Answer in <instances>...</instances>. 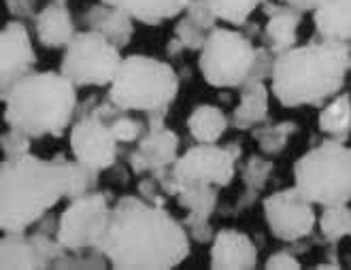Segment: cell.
Segmentation results:
<instances>
[{
	"label": "cell",
	"mask_w": 351,
	"mask_h": 270,
	"mask_svg": "<svg viewBox=\"0 0 351 270\" xmlns=\"http://www.w3.org/2000/svg\"><path fill=\"white\" fill-rule=\"evenodd\" d=\"M268 115V92L264 83H250L243 88V96L239 107L232 113V123L239 130H250L254 126H262Z\"/></svg>",
	"instance_id": "22"
},
{
	"label": "cell",
	"mask_w": 351,
	"mask_h": 270,
	"mask_svg": "<svg viewBox=\"0 0 351 270\" xmlns=\"http://www.w3.org/2000/svg\"><path fill=\"white\" fill-rule=\"evenodd\" d=\"M264 215L271 225V232L287 243L311 234L315 225L313 202L304 198L298 188L268 196L264 200Z\"/></svg>",
	"instance_id": "12"
},
{
	"label": "cell",
	"mask_w": 351,
	"mask_h": 270,
	"mask_svg": "<svg viewBox=\"0 0 351 270\" xmlns=\"http://www.w3.org/2000/svg\"><path fill=\"white\" fill-rule=\"evenodd\" d=\"M319 230L330 243H337L343 236H351V209L347 204L326 206L319 217Z\"/></svg>",
	"instance_id": "26"
},
{
	"label": "cell",
	"mask_w": 351,
	"mask_h": 270,
	"mask_svg": "<svg viewBox=\"0 0 351 270\" xmlns=\"http://www.w3.org/2000/svg\"><path fill=\"white\" fill-rule=\"evenodd\" d=\"M36 36L45 47H62L69 45L75 36L73 17L64 5L51 3L40 11L34 19Z\"/></svg>",
	"instance_id": "19"
},
{
	"label": "cell",
	"mask_w": 351,
	"mask_h": 270,
	"mask_svg": "<svg viewBox=\"0 0 351 270\" xmlns=\"http://www.w3.org/2000/svg\"><path fill=\"white\" fill-rule=\"evenodd\" d=\"M262 3L264 0H209L215 15L234 26H245L247 17H250L254 9Z\"/></svg>",
	"instance_id": "27"
},
{
	"label": "cell",
	"mask_w": 351,
	"mask_h": 270,
	"mask_svg": "<svg viewBox=\"0 0 351 270\" xmlns=\"http://www.w3.org/2000/svg\"><path fill=\"white\" fill-rule=\"evenodd\" d=\"M319 130L341 140L351 132V96L341 94L319 113Z\"/></svg>",
	"instance_id": "25"
},
{
	"label": "cell",
	"mask_w": 351,
	"mask_h": 270,
	"mask_svg": "<svg viewBox=\"0 0 351 270\" xmlns=\"http://www.w3.org/2000/svg\"><path fill=\"white\" fill-rule=\"evenodd\" d=\"M111 219L109 202L102 194L88 192L73 198L58 223V241L66 251L100 249Z\"/></svg>",
	"instance_id": "10"
},
{
	"label": "cell",
	"mask_w": 351,
	"mask_h": 270,
	"mask_svg": "<svg viewBox=\"0 0 351 270\" xmlns=\"http://www.w3.org/2000/svg\"><path fill=\"white\" fill-rule=\"evenodd\" d=\"M84 19L88 22L90 30L107 36L113 45H117L119 49L126 47L132 38V32H134V26H132V15L128 11H123L119 7H113V5H96L92 7Z\"/></svg>",
	"instance_id": "18"
},
{
	"label": "cell",
	"mask_w": 351,
	"mask_h": 270,
	"mask_svg": "<svg viewBox=\"0 0 351 270\" xmlns=\"http://www.w3.org/2000/svg\"><path fill=\"white\" fill-rule=\"evenodd\" d=\"M351 71V43L322 38L279 53L273 62V92L283 107H319L339 94Z\"/></svg>",
	"instance_id": "3"
},
{
	"label": "cell",
	"mask_w": 351,
	"mask_h": 270,
	"mask_svg": "<svg viewBox=\"0 0 351 270\" xmlns=\"http://www.w3.org/2000/svg\"><path fill=\"white\" fill-rule=\"evenodd\" d=\"M102 3L128 11L134 19L149 26L162 24L164 19L175 17L188 7V0H102Z\"/></svg>",
	"instance_id": "21"
},
{
	"label": "cell",
	"mask_w": 351,
	"mask_h": 270,
	"mask_svg": "<svg viewBox=\"0 0 351 270\" xmlns=\"http://www.w3.org/2000/svg\"><path fill=\"white\" fill-rule=\"evenodd\" d=\"M177 198L183 209L190 211L192 219H209L217 206V192L211 183L188 181L177 188Z\"/></svg>",
	"instance_id": "23"
},
{
	"label": "cell",
	"mask_w": 351,
	"mask_h": 270,
	"mask_svg": "<svg viewBox=\"0 0 351 270\" xmlns=\"http://www.w3.org/2000/svg\"><path fill=\"white\" fill-rule=\"evenodd\" d=\"M256 245L252 238L237 230H221L213 238L211 249V268L215 270H241L256 266Z\"/></svg>",
	"instance_id": "16"
},
{
	"label": "cell",
	"mask_w": 351,
	"mask_h": 270,
	"mask_svg": "<svg viewBox=\"0 0 351 270\" xmlns=\"http://www.w3.org/2000/svg\"><path fill=\"white\" fill-rule=\"evenodd\" d=\"M9 128L28 136H60L77 111L75 83L56 73H28L3 96Z\"/></svg>",
	"instance_id": "4"
},
{
	"label": "cell",
	"mask_w": 351,
	"mask_h": 270,
	"mask_svg": "<svg viewBox=\"0 0 351 270\" xmlns=\"http://www.w3.org/2000/svg\"><path fill=\"white\" fill-rule=\"evenodd\" d=\"M317 268H339V264H319Z\"/></svg>",
	"instance_id": "36"
},
{
	"label": "cell",
	"mask_w": 351,
	"mask_h": 270,
	"mask_svg": "<svg viewBox=\"0 0 351 270\" xmlns=\"http://www.w3.org/2000/svg\"><path fill=\"white\" fill-rule=\"evenodd\" d=\"M5 5L11 15L15 17H30L34 11V0H5Z\"/></svg>",
	"instance_id": "34"
},
{
	"label": "cell",
	"mask_w": 351,
	"mask_h": 270,
	"mask_svg": "<svg viewBox=\"0 0 351 270\" xmlns=\"http://www.w3.org/2000/svg\"><path fill=\"white\" fill-rule=\"evenodd\" d=\"M264 11L268 13V24L264 28V40L266 47L275 56L292 49L298 38V26L302 19V11L290 7V5H273L264 0Z\"/></svg>",
	"instance_id": "17"
},
{
	"label": "cell",
	"mask_w": 351,
	"mask_h": 270,
	"mask_svg": "<svg viewBox=\"0 0 351 270\" xmlns=\"http://www.w3.org/2000/svg\"><path fill=\"white\" fill-rule=\"evenodd\" d=\"M185 15H188L192 22H196L198 26L213 30L215 28V19H219L215 15V11L211 9L209 0H188V7H185Z\"/></svg>",
	"instance_id": "31"
},
{
	"label": "cell",
	"mask_w": 351,
	"mask_h": 270,
	"mask_svg": "<svg viewBox=\"0 0 351 270\" xmlns=\"http://www.w3.org/2000/svg\"><path fill=\"white\" fill-rule=\"evenodd\" d=\"M30 149V136L22 130L11 128L7 134H3V154L7 160H19L28 156Z\"/></svg>",
	"instance_id": "30"
},
{
	"label": "cell",
	"mask_w": 351,
	"mask_h": 270,
	"mask_svg": "<svg viewBox=\"0 0 351 270\" xmlns=\"http://www.w3.org/2000/svg\"><path fill=\"white\" fill-rule=\"evenodd\" d=\"M271 171H273V164L262 160V158H258V156L247 162L245 171H243V181L247 185V192L256 194L258 190H262L266 179H268V175H271Z\"/></svg>",
	"instance_id": "29"
},
{
	"label": "cell",
	"mask_w": 351,
	"mask_h": 270,
	"mask_svg": "<svg viewBox=\"0 0 351 270\" xmlns=\"http://www.w3.org/2000/svg\"><path fill=\"white\" fill-rule=\"evenodd\" d=\"M296 188L311 202L335 206L351 202V147L337 138L306 151L294 166Z\"/></svg>",
	"instance_id": "7"
},
{
	"label": "cell",
	"mask_w": 351,
	"mask_h": 270,
	"mask_svg": "<svg viewBox=\"0 0 351 270\" xmlns=\"http://www.w3.org/2000/svg\"><path fill=\"white\" fill-rule=\"evenodd\" d=\"M188 223H190L192 236H194L198 243H209V238H211V225H209V219H192V217H188Z\"/></svg>",
	"instance_id": "33"
},
{
	"label": "cell",
	"mask_w": 351,
	"mask_h": 270,
	"mask_svg": "<svg viewBox=\"0 0 351 270\" xmlns=\"http://www.w3.org/2000/svg\"><path fill=\"white\" fill-rule=\"evenodd\" d=\"M179 92L173 66L147 56H128L111 81L109 102L121 111H143L149 117L164 115Z\"/></svg>",
	"instance_id": "6"
},
{
	"label": "cell",
	"mask_w": 351,
	"mask_h": 270,
	"mask_svg": "<svg viewBox=\"0 0 351 270\" xmlns=\"http://www.w3.org/2000/svg\"><path fill=\"white\" fill-rule=\"evenodd\" d=\"M271 49H256L252 38L234 30L213 28L200 49V73L215 88H239L264 81L273 73Z\"/></svg>",
	"instance_id": "5"
},
{
	"label": "cell",
	"mask_w": 351,
	"mask_h": 270,
	"mask_svg": "<svg viewBox=\"0 0 351 270\" xmlns=\"http://www.w3.org/2000/svg\"><path fill=\"white\" fill-rule=\"evenodd\" d=\"M315 28L322 38L351 43V0H326L315 11Z\"/></svg>",
	"instance_id": "20"
},
{
	"label": "cell",
	"mask_w": 351,
	"mask_h": 270,
	"mask_svg": "<svg viewBox=\"0 0 351 270\" xmlns=\"http://www.w3.org/2000/svg\"><path fill=\"white\" fill-rule=\"evenodd\" d=\"M179 136L164 128L162 123H154L149 132L138 140L136 151L130 156L134 173H162L177 162Z\"/></svg>",
	"instance_id": "15"
},
{
	"label": "cell",
	"mask_w": 351,
	"mask_h": 270,
	"mask_svg": "<svg viewBox=\"0 0 351 270\" xmlns=\"http://www.w3.org/2000/svg\"><path fill=\"white\" fill-rule=\"evenodd\" d=\"M188 128L198 143H217L228 128V119L221 109L213 105H200L188 117Z\"/></svg>",
	"instance_id": "24"
},
{
	"label": "cell",
	"mask_w": 351,
	"mask_h": 270,
	"mask_svg": "<svg viewBox=\"0 0 351 270\" xmlns=\"http://www.w3.org/2000/svg\"><path fill=\"white\" fill-rule=\"evenodd\" d=\"M0 173V225L7 232H24L62 198L84 196L98 181V171L79 160H38L30 154L5 160Z\"/></svg>",
	"instance_id": "1"
},
{
	"label": "cell",
	"mask_w": 351,
	"mask_h": 270,
	"mask_svg": "<svg viewBox=\"0 0 351 270\" xmlns=\"http://www.w3.org/2000/svg\"><path fill=\"white\" fill-rule=\"evenodd\" d=\"M51 3H58V5H64V3H69V0H51Z\"/></svg>",
	"instance_id": "37"
},
{
	"label": "cell",
	"mask_w": 351,
	"mask_h": 270,
	"mask_svg": "<svg viewBox=\"0 0 351 270\" xmlns=\"http://www.w3.org/2000/svg\"><path fill=\"white\" fill-rule=\"evenodd\" d=\"M266 268H271V270H275V268H283V270H296V268H300V262L296 260V256H292V254H287V251H279V254H273L271 258H268V262H266Z\"/></svg>",
	"instance_id": "32"
},
{
	"label": "cell",
	"mask_w": 351,
	"mask_h": 270,
	"mask_svg": "<svg viewBox=\"0 0 351 270\" xmlns=\"http://www.w3.org/2000/svg\"><path fill=\"white\" fill-rule=\"evenodd\" d=\"M117 136L109 119V105L92 109L81 115L71 132V149L79 162L92 166L94 171H105L115 162Z\"/></svg>",
	"instance_id": "11"
},
{
	"label": "cell",
	"mask_w": 351,
	"mask_h": 270,
	"mask_svg": "<svg viewBox=\"0 0 351 270\" xmlns=\"http://www.w3.org/2000/svg\"><path fill=\"white\" fill-rule=\"evenodd\" d=\"M98 251L115 268H173L190 254L183 228L160 204L121 198Z\"/></svg>",
	"instance_id": "2"
},
{
	"label": "cell",
	"mask_w": 351,
	"mask_h": 270,
	"mask_svg": "<svg viewBox=\"0 0 351 270\" xmlns=\"http://www.w3.org/2000/svg\"><path fill=\"white\" fill-rule=\"evenodd\" d=\"M281 3L290 5L298 11H317L326 0H281Z\"/></svg>",
	"instance_id": "35"
},
{
	"label": "cell",
	"mask_w": 351,
	"mask_h": 270,
	"mask_svg": "<svg viewBox=\"0 0 351 270\" xmlns=\"http://www.w3.org/2000/svg\"><path fill=\"white\" fill-rule=\"evenodd\" d=\"M241 156L237 145L230 147H217L215 143H198L196 147L188 149L171 171H162L158 175V183L162 192L175 194L181 183L188 181H204L211 185H228L234 177V164Z\"/></svg>",
	"instance_id": "8"
},
{
	"label": "cell",
	"mask_w": 351,
	"mask_h": 270,
	"mask_svg": "<svg viewBox=\"0 0 351 270\" xmlns=\"http://www.w3.org/2000/svg\"><path fill=\"white\" fill-rule=\"evenodd\" d=\"M66 249L58 236L45 234L24 236V232H7L0 247V266L3 268H47L56 260H64Z\"/></svg>",
	"instance_id": "13"
},
{
	"label": "cell",
	"mask_w": 351,
	"mask_h": 270,
	"mask_svg": "<svg viewBox=\"0 0 351 270\" xmlns=\"http://www.w3.org/2000/svg\"><path fill=\"white\" fill-rule=\"evenodd\" d=\"M119 47L94 30L79 32L66 45L62 75L75 86H107L121 66Z\"/></svg>",
	"instance_id": "9"
},
{
	"label": "cell",
	"mask_w": 351,
	"mask_h": 270,
	"mask_svg": "<svg viewBox=\"0 0 351 270\" xmlns=\"http://www.w3.org/2000/svg\"><path fill=\"white\" fill-rule=\"evenodd\" d=\"M0 56H3V64H0V90H3L5 96L19 79L32 73V66L36 62L28 30L22 22H11L5 26L3 34H0Z\"/></svg>",
	"instance_id": "14"
},
{
	"label": "cell",
	"mask_w": 351,
	"mask_h": 270,
	"mask_svg": "<svg viewBox=\"0 0 351 270\" xmlns=\"http://www.w3.org/2000/svg\"><path fill=\"white\" fill-rule=\"evenodd\" d=\"M296 132V126L292 121H281V123H268V126H260V130L256 132V138L260 143V149L268 156L279 154L290 134Z\"/></svg>",
	"instance_id": "28"
}]
</instances>
